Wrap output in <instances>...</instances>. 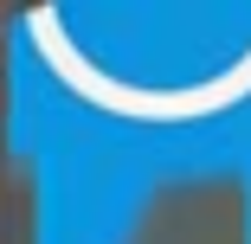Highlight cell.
Instances as JSON below:
<instances>
[{"label": "cell", "instance_id": "cell-1", "mask_svg": "<svg viewBox=\"0 0 251 244\" xmlns=\"http://www.w3.org/2000/svg\"><path fill=\"white\" fill-rule=\"evenodd\" d=\"M45 58H58L65 71H71V84L90 96V103H110V110H123V116H206V110H226V103H238V96L251 90V58L245 65H232L219 84H206V90H193V96H123L116 84H103V77H90L77 58H65V45H52L45 39Z\"/></svg>", "mask_w": 251, "mask_h": 244}]
</instances>
